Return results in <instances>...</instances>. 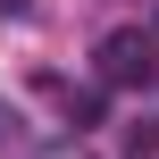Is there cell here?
<instances>
[{
    "instance_id": "6da1fadb",
    "label": "cell",
    "mask_w": 159,
    "mask_h": 159,
    "mask_svg": "<svg viewBox=\"0 0 159 159\" xmlns=\"http://www.w3.org/2000/svg\"><path fill=\"white\" fill-rule=\"evenodd\" d=\"M101 84H117V92L159 84V34H143V25H117V34H101Z\"/></svg>"
},
{
    "instance_id": "7a4b0ae2",
    "label": "cell",
    "mask_w": 159,
    "mask_h": 159,
    "mask_svg": "<svg viewBox=\"0 0 159 159\" xmlns=\"http://www.w3.org/2000/svg\"><path fill=\"white\" fill-rule=\"evenodd\" d=\"M34 159H101V151H84V143H50V151H34Z\"/></svg>"
},
{
    "instance_id": "3957f363",
    "label": "cell",
    "mask_w": 159,
    "mask_h": 159,
    "mask_svg": "<svg viewBox=\"0 0 159 159\" xmlns=\"http://www.w3.org/2000/svg\"><path fill=\"white\" fill-rule=\"evenodd\" d=\"M8 143H17V117H8V109H0V159H8Z\"/></svg>"
},
{
    "instance_id": "277c9868",
    "label": "cell",
    "mask_w": 159,
    "mask_h": 159,
    "mask_svg": "<svg viewBox=\"0 0 159 159\" xmlns=\"http://www.w3.org/2000/svg\"><path fill=\"white\" fill-rule=\"evenodd\" d=\"M25 8H34V0H0V17H25Z\"/></svg>"
}]
</instances>
